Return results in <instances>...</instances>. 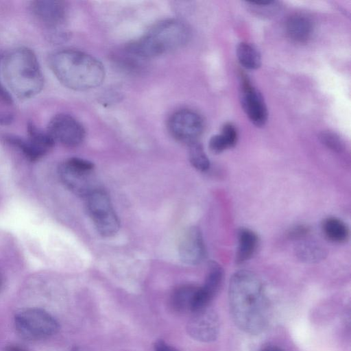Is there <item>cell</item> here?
Masks as SVG:
<instances>
[{"label": "cell", "instance_id": "6da1fadb", "mask_svg": "<svg viewBox=\"0 0 351 351\" xmlns=\"http://www.w3.org/2000/svg\"><path fill=\"white\" fill-rule=\"evenodd\" d=\"M230 311L237 326L250 335L262 332L269 319V304L259 278L248 270L231 277L228 287Z\"/></svg>", "mask_w": 351, "mask_h": 351}, {"label": "cell", "instance_id": "7a4b0ae2", "mask_svg": "<svg viewBox=\"0 0 351 351\" xmlns=\"http://www.w3.org/2000/svg\"><path fill=\"white\" fill-rule=\"evenodd\" d=\"M49 66L64 86L74 90H86L101 85L105 78L104 65L84 52L66 49L53 53Z\"/></svg>", "mask_w": 351, "mask_h": 351}, {"label": "cell", "instance_id": "3957f363", "mask_svg": "<svg viewBox=\"0 0 351 351\" xmlns=\"http://www.w3.org/2000/svg\"><path fill=\"white\" fill-rule=\"evenodd\" d=\"M3 74L8 87L19 99H29L43 88L44 78L34 53L28 48L10 52L3 61Z\"/></svg>", "mask_w": 351, "mask_h": 351}, {"label": "cell", "instance_id": "277c9868", "mask_svg": "<svg viewBox=\"0 0 351 351\" xmlns=\"http://www.w3.org/2000/svg\"><path fill=\"white\" fill-rule=\"evenodd\" d=\"M187 25L177 19H166L152 26L143 36L128 45L126 51L141 58L179 49L189 40Z\"/></svg>", "mask_w": 351, "mask_h": 351}, {"label": "cell", "instance_id": "5b68a950", "mask_svg": "<svg viewBox=\"0 0 351 351\" xmlns=\"http://www.w3.org/2000/svg\"><path fill=\"white\" fill-rule=\"evenodd\" d=\"M19 335L29 341H38L56 335L60 326L55 317L39 308H27L18 311L14 318Z\"/></svg>", "mask_w": 351, "mask_h": 351}, {"label": "cell", "instance_id": "8992f818", "mask_svg": "<svg viewBox=\"0 0 351 351\" xmlns=\"http://www.w3.org/2000/svg\"><path fill=\"white\" fill-rule=\"evenodd\" d=\"M94 164L80 158H71L62 162L58 169L62 183L74 194L86 197L99 188L93 173Z\"/></svg>", "mask_w": 351, "mask_h": 351}, {"label": "cell", "instance_id": "52a82bcc", "mask_svg": "<svg viewBox=\"0 0 351 351\" xmlns=\"http://www.w3.org/2000/svg\"><path fill=\"white\" fill-rule=\"evenodd\" d=\"M85 199L87 212L97 232L106 237L117 234L120 228V221L107 192L99 187Z\"/></svg>", "mask_w": 351, "mask_h": 351}, {"label": "cell", "instance_id": "ba28073f", "mask_svg": "<svg viewBox=\"0 0 351 351\" xmlns=\"http://www.w3.org/2000/svg\"><path fill=\"white\" fill-rule=\"evenodd\" d=\"M204 126L202 117L189 109H182L174 112L168 123L171 136L187 145L197 141L203 132Z\"/></svg>", "mask_w": 351, "mask_h": 351}, {"label": "cell", "instance_id": "9c48e42d", "mask_svg": "<svg viewBox=\"0 0 351 351\" xmlns=\"http://www.w3.org/2000/svg\"><path fill=\"white\" fill-rule=\"evenodd\" d=\"M47 133L56 141L67 147L80 145L85 137L82 125L71 115L58 114L49 121Z\"/></svg>", "mask_w": 351, "mask_h": 351}, {"label": "cell", "instance_id": "30bf717a", "mask_svg": "<svg viewBox=\"0 0 351 351\" xmlns=\"http://www.w3.org/2000/svg\"><path fill=\"white\" fill-rule=\"evenodd\" d=\"M240 101L249 120L256 127H263L268 119V111L261 93L245 75L241 76Z\"/></svg>", "mask_w": 351, "mask_h": 351}, {"label": "cell", "instance_id": "8fae6325", "mask_svg": "<svg viewBox=\"0 0 351 351\" xmlns=\"http://www.w3.org/2000/svg\"><path fill=\"white\" fill-rule=\"evenodd\" d=\"M27 130L29 134L27 139L8 136H6V140L19 147L29 160L34 161L47 153L53 146L55 141L47 132L40 130L32 123H28Z\"/></svg>", "mask_w": 351, "mask_h": 351}, {"label": "cell", "instance_id": "7c38bea8", "mask_svg": "<svg viewBox=\"0 0 351 351\" xmlns=\"http://www.w3.org/2000/svg\"><path fill=\"white\" fill-rule=\"evenodd\" d=\"M193 313L187 324L188 334L199 341H214L219 330V322L216 313L208 307Z\"/></svg>", "mask_w": 351, "mask_h": 351}, {"label": "cell", "instance_id": "4fadbf2b", "mask_svg": "<svg viewBox=\"0 0 351 351\" xmlns=\"http://www.w3.org/2000/svg\"><path fill=\"white\" fill-rule=\"evenodd\" d=\"M178 253L182 262L187 265H195L206 258V247L200 230L191 227L182 236Z\"/></svg>", "mask_w": 351, "mask_h": 351}, {"label": "cell", "instance_id": "5bb4252c", "mask_svg": "<svg viewBox=\"0 0 351 351\" xmlns=\"http://www.w3.org/2000/svg\"><path fill=\"white\" fill-rule=\"evenodd\" d=\"M30 8L36 19L52 30L61 26L66 19V6L62 1H34Z\"/></svg>", "mask_w": 351, "mask_h": 351}, {"label": "cell", "instance_id": "9a60e30c", "mask_svg": "<svg viewBox=\"0 0 351 351\" xmlns=\"http://www.w3.org/2000/svg\"><path fill=\"white\" fill-rule=\"evenodd\" d=\"M223 278V268L215 261H210L204 283L197 288L193 313L208 308L218 292Z\"/></svg>", "mask_w": 351, "mask_h": 351}, {"label": "cell", "instance_id": "2e32d148", "mask_svg": "<svg viewBox=\"0 0 351 351\" xmlns=\"http://www.w3.org/2000/svg\"><path fill=\"white\" fill-rule=\"evenodd\" d=\"M313 23L306 15L295 14L291 15L286 23V32L288 36L299 43L308 42L313 33Z\"/></svg>", "mask_w": 351, "mask_h": 351}, {"label": "cell", "instance_id": "e0dca14e", "mask_svg": "<svg viewBox=\"0 0 351 351\" xmlns=\"http://www.w3.org/2000/svg\"><path fill=\"white\" fill-rule=\"evenodd\" d=\"M258 243V237L254 231L245 228H240L238 231L235 263L242 264L249 261L256 253Z\"/></svg>", "mask_w": 351, "mask_h": 351}, {"label": "cell", "instance_id": "ac0fdd59", "mask_svg": "<svg viewBox=\"0 0 351 351\" xmlns=\"http://www.w3.org/2000/svg\"><path fill=\"white\" fill-rule=\"evenodd\" d=\"M197 288V286L193 285H183L176 287L170 297V305L173 310L178 313H193Z\"/></svg>", "mask_w": 351, "mask_h": 351}, {"label": "cell", "instance_id": "d6986e66", "mask_svg": "<svg viewBox=\"0 0 351 351\" xmlns=\"http://www.w3.org/2000/svg\"><path fill=\"white\" fill-rule=\"evenodd\" d=\"M322 229L324 236L334 243H344L349 238V229L341 219L330 217L324 219Z\"/></svg>", "mask_w": 351, "mask_h": 351}, {"label": "cell", "instance_id": "ffe728a7", "mask_svg": "<svg viewBox=\"0 0 351 351\" xmlns=\"http://www.w3.org/2000/svg\"><path fill=\"white\" fill-rule=\"evenodd\" d=\"M237 56L239 63L245 69L255 70L261 65V56L252 45L242 42L237 47Z\"/></svg>", "mask_w": 351, "mask_h": 351}, {"label": "cell", "instance_id": "44dd1931", "mask_svg": "<svg viewBox=\"0 0 351 351\" xmlns=\"http://www.w3.org/2000/svg\"><path fill=\"white\" fill-rule=\"evenodd\" d=\"M188 145L189 161L193 167L200 171H207L210 168V160L201 143L197 141Z\"/></svg>", "mask_w": 351, "mask_h": 351}, {"label": "cell", "instance_id": "7402d4cb", "mask_svg": "<svg viewBox=\"0 0 351 351\" xmlns=\"http://www.w3.org/2000/svg\"><path fill=\"white\" fill-rule=\"evenodd\" d=\"M297 256L306 262H317L324 258V251L319 245L311 243H301L296 247Z\"/></svg>", "mask_w": 351, "mask_h": 351}, {"label": "cell", "instance_id": "603a6c76", "mask_svg": "<svg viewBox=\"0 0 351 351\" xmlns=\"http://www.w3.org/2000/svg\"><path fill=\"white\" fill-rule=\"evenodd\" d=\"M321 142L334 152H340L343 149V143L339 136L330 131H324L319 135Z\"/></svg>", "mask_w": 351, "mask_h": 351}, {"label": "cell", "instance_id": "cb8c5ba5", "mask_svg": "<svg viewBox=\"0 0 351 351\" xmlns=\"http://www.w3.org/2000/svg\"><path fill=\"white\" fill-rule=\"evenodd\" d=\"M220 134L226 141L229 148L236 145L238 141V132L233 124L230 123H225Z\"/></svg>", "mask_w": 351, "mask_h": 351}, {"label": "cell", "instance_id": "d4e9b609", "mask_svg": "<svg viewBox=\"0 0 351 351\" xmlns=\"http://www.w3.org/2000/svg\"><path fill=\"white\" fill-rule=\"evenodd\" d=\"M209 148L215 154H219L229 149V147L221 134L213 136L209 141Z\"/></svg>", "mask_w": 351, "mask_h": 351}, {"label": "cell", "instance_id": "484cf974", "mask_svg": "<svg viewBox=\"0 0 351 351\" xmlns=\"http://www.w3.org/2000/svg\"><path fill=\"white\" fill-rule=\"evenodd\" d=\"M309 232L307 226L298 225L292 228L288 232L289 238L291 239H300L304 237Z\"/></svg>", "mask_w": 351, "mask_h": 351}, {"label": "cell", "instance_id": "4316f807", "mask_svg": "<svg viewBox=\"0 0 351 351\" xmlns=\"http://www.w3.org/2000/svg\"><path fill=\"white\" fill-rule=\"evenodd\" d=\"M154 348L155 351H178L173 347L169 346L162 340L156 342Z\"/></svg>", "mask_w": 351, "mask_h": 351}, {"label": "cell", "instance_id": "83f0119b", "mask_svg": "<svg viewBox=\"0 0 351 351\" xmlns=\"http://www.w3.org/2000/svg\"><path fill=\"white\" fill-rule=\"evenodd\" d=\"M0 98L7 104H12V99L8 90L3 86L0 81Z\"/></svg>", "mask_w": 351, "mask_h": 351}, {"label": "cell", "instance_id": "f1b7e54d", "mask_svg": "<svg viewBox=\"0 0 351 351\" xmlns=\"http://www.w3.org/2000/svg\"><path fill=\"white\" fill-rule=\"evenodd\" d=\"M14 119L11 113L0 111V125H6L10 124Z\"/></svg>", "mask_w": 351, "mask_h": 351}, {"label": "cell", "instance_id": "f546056e", "mask_svg": "<svg viewBox=\"0 0 351 351\" xmlns=\"http://www.w3.org/2000/svg\"><path fill=\"white\" fill-rule=\"evenodd\" d=\"M3 351H28L25 348L21 345L11 344L5 347Z\"/></svg>", "mask_w": 351, "mask_h": 351}, {"label": "cell", "instance_id": "4dcf8cb0", "mask_svg": "<svg viewBox=\"0 0 351 351\" xmlns=\"http://www.w3.org/2000/svg\"><path fill=\"white\" fill-rule=\"evenodd\" d=\"M64 351H90V350L82 346H74Z\"/></svg>", "mask_w": 351, "mask_h": 351}, {"label": "cell", "instance_id": "1f68e13d", "mask_svg": "<svg viewBox=\"0 0 351 351\" xmlns=\"http://www.w3.org/2000/svg\"><path fill=\"white\" fill-rule=\"evenodd\" d=\"M261 351H283V350L282 349H280V348H278L276 346H269V347H266V348H263Z\"/></svg>", "mask_w": 351, "mask_h": 351}, {"label": "cell", "instance_id": "d6a6232c", "mask_svg": "<svg viewBox=\"0 0 351 351\" xmlns=\"http://www.w3.org/2000/svg\"><path fill=\"white\" fill-rule=\"evenodd\" d=\"M2 285H3L2 278H1V275H0V291H1V289Z\"/></svg>", "mask_w": 351, "mask_h": 351}]
</instances>
